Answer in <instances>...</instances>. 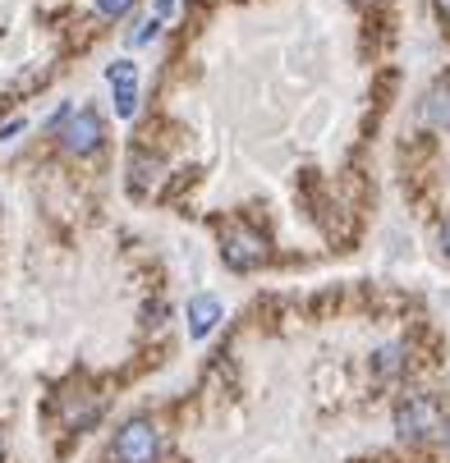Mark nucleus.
<instances>
[{"label":"nucleus","mask_w":450,"mask_h":463,"mask_svg":"<svg viewBox=\"0 0 450 463\" xmlns=\"http://www.w3.org/2000/svg\"><path fill=\"white\" fill-rule=\"evenodd\" d=\"M445 449H450V427H445Z\"/></svg>","instance_id":"nucleus-14"},{"label":"nucleus","mask_w":450,"mask_h":463,"mask_svg":"<svg viewBox=\"0 0 450 463\" xmlns=\"http://www.w3.org/2000/svg\"><path fill=\"white\" fill-rule=\"evenodd\" d=\"M106 79H110V88H115V110H120V119H134V110H139V74H134V64L115 60L110 70H106Z\"/></svg>","instance_id":"nucleus-5"},{"label":"nucleus","mask_w":450,"mask_h":463,"mask_svg":"<svg viewBox=\"0 0 450 463\" xmlns=\"http://www.w3.org/2000/svg\"><path fill=\"white\" fill-rule=\"evenodd\" d=\"M436 10H441V14L450 19V0H436Z\"/></svg>","instance_id":"nucleus-13"},{"label":"nucleus","mask_w":450,"mask_h":463,"mask_svg":"<svg viewBox=\"0 0 450 463\" xmlns=\"http://www.w3.org/2000/svg\"><path fill=\"white\" fill-rule=\"evenodd\" d=\"M161 454V431L152 418H134V422H124L115 445H110V458L115 463H157Z\"/></svg>","instance_id":"nucleus-2"},{"label":"nucleus","mask_w":450,"mask_h":463,"mask_svg":"<svg viewBox=\"0 0 450 463\" xmlns=\"http://www.w3.org/2000/svg\"><path fill=\"white\" fill-rule=\"evenodd\" d=\"M400 358H405V349H400V345H386V349L377 354V363H372V372H377V376H391V372L400 367Z\"/></svg>","instance_id":"nucleus-9"},{"label":"nucleus","mask_w":450,"mask_h":463,"mask_svg":"<svg viewBox=\"0 0 450 463\" xmlns=\"http://www.w3.org/2000/svg\"><path fill=\"white\" fill-rule=\"evenodd\" d=\"M55 124H60V147H64V152L92 156V152L101 147V119H97V110H88V106L64 110Z\"/></svg>","instance_id":"nucleus-4"},{"label":"nucleus","mask_w":450,"mask_h":463,"mask_svg":"<svg viewBox=\"0 0 450 463\" xmlns=\"http://www.w3.org/2000/svg\"><path fill=\"white\" fill-rule=\"evenodd\" d=\"M221 257H225L230 271H253V267H263V261H267V239H263V230H253V225H230V230L221 234Z\"/></svg>","instance_id":"nucleus-3"},{"label":"nucleus","mask_w":450,"mask_h":463,"mask_svg":"<svg viewBox=\"0 0 450 463\" xmlns=\"http://www.w3.org/2000/svg\"><path fill=\"white\" fill-rule=\"evenodd\" d=\"M129 170H134V175H129V188H134V193H148V188L161 179V161L148 156V152H134V156H129Z\"/></svg>","instance_id":"nucleus-8"},{"label":"nucleus","mask_w":450,"mask_h":463,"mask_svg":"<svg viewBox=\"0 0 450 463\" xmlns=\"http://www.w3.org/2000/svg\"><path fill=\"white\" fill-rule=\"evenodd\" d=\"M423 119H427L432 128H450V79L436 83V88L423 97Z\"/></svg>","instance_id":"nucleus-7"},{"label":"nucleus","mask_w":450,"mask_h":463,"mask_svg":"<svg viewBox=\"0 0 450 463\" xmlns=\"http://www.w3.org/2000/svg\"><path fill=\"white\" fill-rule=\"evenodd\" d=\"M134 0H97V14H106V19H120Z\"/></svg>","instance_id":"nucleus-10"},{"label":"nucleus","mask_w":450,"mask_h":463,"mask_svg":"<svg viewBox=\"0 0 450 463\" xmlns=\"http://www.w3.org/2000/svg\"><path fill=\"white\" fill-rule=\"evenodd\" d=\"M216 317H221V303L212 298V294H198V298H193L188 303V330H193V335H207V330L216 326Z\"/></svg>","instance_id":"nucleus-6"},{"label":"nucleus","mask_w":450,"mask_h":463,"mask_svg":"<svg viewBox=\"0 0 450 463\" xmlns=\"http://www.w3.org/2000/svg\"><path fill=\"white\" fill-rule=\"evenodd\" d=\"M441 252H445V257H450V221H445V225H441Z\"/></svg>","instance_id":"nucleus-12"},{"label":"nucleus","mask_w":450,"mask_h":463,"mask_svg":"<svg viewBox=\"0 0 450 463\" xmlns=\"http://www.w3.org/2000/svg\"><path fill=\"white\" fill-rule=\"evenodd\" d=\"M445 427V409L432 400V394H409V400L396 409V436L400 440H427Z\"/></svg>","instance_id":"nucleus-1"},{"label":"nucleus","mask_w":450,"mask_h":463,"mask_svg":"<svg viewBox=\"0 0 450 463\" xmlns=\"http://www.w3.org/2000/svg\"><path fill=\"white\" fill-rule=\"evenodd\" d=\"M19 128H24L19 119H14V124H5V128H0V143H5V138H14V134H19Z\"/></svg>","instance_id":"nucleus-11"}]
</instances>
